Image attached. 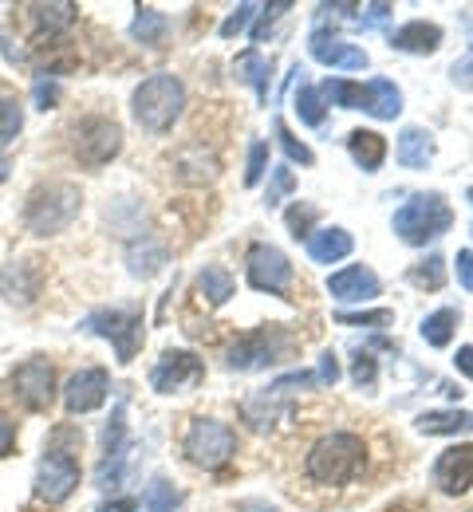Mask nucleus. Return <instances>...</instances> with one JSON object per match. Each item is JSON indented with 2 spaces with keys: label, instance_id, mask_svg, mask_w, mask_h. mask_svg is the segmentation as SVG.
<instances>
[{
  "label": "nucleus",
  "instance_id": "obj_15",
  "mask_svg": "<svg viewBox=\"0 0 473 512\" xmlns=\"http://www.w3.org/2000/svg\"><path fill=\"white\" fill-rule=\"evenodd\" d=\"M107 390H111V379L103 367H87L79 375H71L68 386H64V406L68 414H91L107 402Z\"/></svg>",
  "mask_w": 473,
  "mask_h": 512
},
{
  "label": "nucleus",
  "instance_id": "obj_11",
  "mask_svg": "<svg viewBox=\"0 0 473 512\" xmlns=\"http://www.w3.org/2000/svg\"><path fill=\"white\" fill-rule=\"evenodd\" d=\"M75 485H79L75 457L64 453V449H48V457L36 469V497L48 501V505H60V501H68L71 493H75Z\"/></svg>",
  "mask_w": 473,
  "mask_h": 512
},
{
  "label": "nucleus",
  "instance_id": "obj_10",
  "mask_svg": "<svg viewBox=\"0 0 473 512\" xmlns=\"http://www.w3.org/2000/svg\"><path fill=\"white\" fill-rule=\"evenodd\" d=\"M312 383H316V375L296 371V375H288V379H276L272 386L257 390V394L245 402V422H249L253 430H269L272 422L288 410V394H292V386H312Z\"/></svg>",
  "mask_w": 473,
  "mask_h": 512
},
{
  "label": "nucleus",
  "instance_id": "obj_6",
  "mask_svg": "<svg viewBox=\"0 0 473 512\" xmlns=\"http://www.w3.org/2000/svg\"><path fill=\"white\" fill-rule=\"evenodd\" d=\"M288 347H292L288 331H280V327H257V331L241 335L229 347V367L233 371H261V367L280 363L288 355Z\"/></svg>",
  "mask_w": 473,
  "mask_h": 512
},
{
  "label": "nucleus",
  "instance_id": "obj_43",
  "mask_svg": "<svg viewBox=\"0 0 473 512\" xmlns=\"http://www.w3.org/2000/svg\"><path fill=\"white\" fill-rule=\"evenodd\" d=\"M351 379L359 386H375V359L371 355H355L351 363Z\"/></svg>",
  "mask_w": 473,
  "mask_h": 512
},
{
  "label": "nucleus",
  "instance_id": "obj_5",
  "mask_svg": "<svg viewBox=\"0 0 473 512\" xmlns=\"http://www.w3.org/2000/svg\"><path fill=\"white\" fill-rule=\"evenodd\" d=\"M83 331L111 339L119 363H131L142 343V308H99L83 320Z\"/></svg>",
  "mask_w": 473,
  "mask_h": 512
},
{
  "label": "nucleus",
  "instance_id": "obj_13",
  "mask_svg": "<svg viewBox=\"0 0 473 512\" xmlns=\"http://www.w3.org/2000/svg\"><path fill=\"white\" fill-rule=\"evenodd\" d=\"M249 284H253L257 292L284 296L288 284H292V264H288V256L280 253L276 245H253V249H249Z\"/></svg>",
  "mask_w": 473,
  "mask_h": 512
},
{
  "label": "nucleus",
  "instance_id": "obj_17",
  "mask_svg": "<svg viewBox=\"0 0 473 512\" xmlns=\"http://www.w3.org/2000/svg\"><path fill=\"white\" fill-rule=\"evenodd\" d=\"M40 268H36V260H12V264H4V272H0V296L8 300V304H16V308H28L36 296H40Z\"/></svg>",
  "mask_w": 473,
  "mask_h": 512
},
{
  "label": "nucleus",
  "instance_id": "obj_55",
  "mask_svg": "<svg viewBox=\"0 0 473 512\" xmlns=\"http://www.w3.org/2000/svg\"><path fill=\"white\" fill-rule=\"evenodd\" d=\"M466 197H470V201H473V186H470V193H466Z\"/></svg>",
  "mask_w": 473,
  "mask_h": 512
},
{
  "label": "nucleus",
  "instance_id": "obj_8",
  "mask_svg": "<svg viewBox=\"0 0 473 512\" xmlns=\"http://www.w3.org/2000/svg\"><path fill=\"white\" fill-rule=\"evenodd\" d=\"M71 150H75V158L83 162V166H107L119 150H123V130L119 123H111V119H83L79 127H75V142H71Z\"/></svg>",
  "mask_w": 473,
  "mask_h": 512
},
{
  "label": "nucleus",
  "instance_id": "obj_36",
  "mask_svg": "<svg viewBox=\"0 0 473 512\" xmlns=\"http://www.w3.org/2000/svg\"><path fill=\"white\" fill-rule=\"evenodd\" d=\"M276 138H280V150L288 154V162H300V166H312L316 158H312V150L292 134V130L284 127V123H276Z\"/></svg>",
  "mask_w": 473,
  "mask_h": 512
},
{
  "label": "nucleus",
  "instance_id": "obj_9",
  "mask_svg": "<svg viewBox=\"0 0 473 512\" xmlns=\"http://www.w3.org/2000/svg\"><path fill=\"white\" fill-rule=\"evenodd\" d=\"M12 394H16L20 406L32 410V414L48 410L52 398H56V371H52V363H48V359H28V363H20V367L12 371Z\"/></svg>",
  "mask_w": 473,
  "mask_h": 512
},
{
  "label": "nucleus",
  "instance_id": "obj_44",
  "mask_svg": "<svg viewBox=\"0 0 473 512\" xmlns=\"http://www.w3.org/2000/svg\"><path fill=\"white\" fill-rule=\"evenodd\" d=\"M336 379H339V363H336V355L328 351V355H320V371H316V383L332 386Z\"/></svg>",
  "mask_w": 473,
  "mask_h": 512
},
{
  "label": "nucleus",
  "instance_id": "obj_51",
  "mask_svg": "<svg viewBox=\"0 0 473 512\" xmlns=\"http://www.w3.org/2000/svg\"><path fill=\"white\" fill-rule=\"evenodd\" d=\"M36 99H40V107L48 111V103H56V87H52V83H36Z\"/></svg>",
  "mask_w": 473,
  "mask_h": 512
},
{
  "label": "nucleus",
  "instance_id": "obj_27",
  "mask_svg": "<svg viewBox=\"0 0 473 512\" xmlns=\"http://www.w3.org/2000/svg\"><path fill=\"white\" fill-rule=\"evenodd\" d=\"M269 71H272V64L261 52H245V56L237 60V79H241V83H253L261 99H269Z\"/></svg>",
  "mask_w": 473,
  "mask_h": 512
},
{
  "label": "nucleus",
  "instance_id": "obj_19",
  "mask_svg": "<svg viewBox=\"0 0 473 512\" xmlns=\"http://www.w3.org/2000/svg\"><path fill=\"white\" fill-rule=\"evenodd\" d=\"M328 292L336 300H371V296H379V276L363 264H351L328 280Z\"/></svg>",
  "mask_w": 473,
  "mask_h": 512
},
{
  "label": "nucleus",
  "instance_id": "obj_29",
  "mask_svg": "<svg viewBox=\"0 0 473 512\" xmlns=\"http://www.w3.org/2000/svg\"><path fill=\"white\" fill-rule=\"evenodd\" d=\"M454 327H458V312L454 308H442V312H434V316L422 320V339L430 347H446L454 339Z\"/></svg>",
  "mask_w": 473,
  "mask_h": 512
},
{
  "label": "nucleus",
  "instance_id": "obj_47",
  "mask_svg": "<svg viewBox=\"0 0 473 512\" xmlns=\"http://www.w3.org/2000/svg\"><path fill=\"white\" fill-rule=\"evenodd\" d=\"M458 280H462V288H470L473 292V253L470 249L458 253Z\"/></svg>",
  "mask_w": 473,
  "mask_h": 512
},
{
  "label": "nucleus",
  "instance_id": "obj_34",
  "mask_svg": "<svg viewBox=\"0 0 473 512\" xmlns=\"http://www.w3.org/2000/svg\"><path fill=\"white\" fill-rule=\"evenodd\" d=\"M410 284H418V288H442L446 284V260L442 256H426L422 264H414L410 268Z\"/></svg>",
  "mask_w": 473,
  "mask_h": 512
},
{
  "label": "nucleus",
  "instance_id": "obj_32",
  "mask_svg": "<svg viewBox=\"0 0 473 512\" xmlns=\"http://www.w3.org/2000/svg\"><path fill=\"white\" fill-rule=\"evenodd\" d=\"M71 20H75V4H40L36 8V28L48 32V36L71 28Z\"/></svg>",
  "mask_w": 473,
  "mask_h": 512
},
{
  "label": "nucleus",
  "instance_id": "obj_42",
  "mask_svg": "<svg viewBox=\"0 0 473 512\" xmlns=\"http://www.w3.org/2000/svg\"><path fill=\"white\" fill-rule=\"evenodd\" d=\"M253 12H257L253 4H241V8H237V12H233V16L225 20V24H221V36L229 40V36H237V32H245V24H249V16H253Z\"/></svg>",
  "mask_w": 473,
  "mask_h": 512
},
{
  "label": "nucleus",
  "instance_id": "obj_40",
  "mask_svg": "<svg viewBox=\"0 0 473 512\" xmlns=\"http://www.w3.org/2000/svg\"><path fill=\"white\" fill-rule=\"evenodd\" d=\"M292 186H296L292 170H288V166H276V170H272V186H269V197H265V201H269V205H276L284 193H292Z\"/></svg>",
  "mask_w": 473,
  "mask_h": 512
},
{
  "label": "nucleus",
  "instance_id": "obj_25",
  "mask_svg": "<svg viewBox=\"0 0 473 512\" xmlns=\"http://www.w3.org/2000/svg\"><path fill=\"white\" fill-rule=\"evenodd\" d=\"M127 264H131L135 276L150 280V276L166 264V245H162L158 237H142V241H135V245L127 249Z\"/></svg>",
  "mask_w": 473,
  "mask_h": 512
},
{
  "label": "nucleus",
  "instance_id": "obj_52",
  "mask_svg": "<svg viewBox=\"0 0 473 512\" xmlns=\"http://www.w3.org/2000/svg\"><path fill=\"white\" fill-rule=\"evenodd\" d=\"M241 512H280V509H272L269 501H245V505H241Z\"/></svg>",
  "mask_w": 473,
  "mask_h": 512
},
{
  "label": "nucleus",
  "instance_id": "obj_18",
  "mask_svg": "<svg viewBox=\"0 0 473 512\" xmlns=\"http://www.w3.org/2000/svg\"><path fill=\"white\" fill-rule=\"evenodd\" d=\"M312 56L320 64L339 67V71H363L367 67V52L363 48H355V44H347L339 36H328V32H316L312 36Z\"/></svg>",
  "mask_w": 473,
  "mask_h": 512
},
{
  "label": "nucleus",
  "instance_id": "obj_41",
  "mask_svg": "<svg viewBox=\"0 0 473 512\" xmlns=\"http://www.w3.org/2000/svg\"><path fill=\"white\" fill-rule=\"evenodd\" d=\"M312 221H316V209H312V205H292V209H288V229H292V237L308 233Z\"/></svg>",
  "mask_w": 473,
  "mask_h": 512
},
{
  "label": "nucleus",
  "instance_id": "obj_38",
  "mask_svg": "<svg viewBox=\"0 0 473 512\" xmlns=\"http://www.w3.org/2000/svg\"><path fill=\"white\" fill-rule=\"evenodd\" d=\"M265 170H269V142H253L249 146V170H245V186H257L261 178H265Z\"/></svg>",
  "mask_w": 473,
  "mask_h": 512
},
{
  "label": "nucleus",
  "instance_id": "obj_46",
  "mask_svg": "<svg viewBox=\"0 0 473 512\" xmlns=\"http://www.w3.org/2000/svg\"><path fill=\"white\" fill-rule=\"evenodd\" d=\"M450 75H454V83H458V87H473V48L466 52V60H462V64H454Z\"/></svg>",
  "mask_w": 473,
  "mask_h": 512
},
{
  "label": "nucleus",
  "instance_id": "obj_14",
  "mask_svg": "<svg viewBox=\"0 0 473 512\" xmlns=\"http://www.w3.org/2000/svg\"><path fill=\"white\" fill-rule=\"evenodd\" d=\"M123 465H127V418H123V402H119L107 430H103V457H99L95 481L103 489H115L123 481Z\"/></svg>",
  "mask_w": 473,
  "mask_h": 512
},
{
  "label": "nucleus",
  "instance_id": "obj_7",
  "mask_svg": "<svg viewBox=\"0 0 473 512\" xmlns=\"http://www.w3.org/2000/svg\"><path fill=\"white\" fill-rule=\"evenodd\" d=\"M186 453H190V461L202 465V469H221V465H229V457L237 453V438H233V430H229L225 422L198 418V422L190 426V434H186Z\"/></svg>",
  "mask_w": 473,
  "mask_h": 512
},
{
  "label": "nucleus",
  "instance_id": "obj_16",
  "mask_svg": "<svg viewBox=\"0 0 473 512\" xmlns=\"http://www.w3.org/2000/svg\"><path fill=\"white\" fill-rule=\"evenodd\" d=\"M434 485L450 497L466 493L473 485V446H450L438 461H434Z\"/></svg>",
  "mask_w": 473,
  "mask_h": 512
},
{
  "label": "nucleus",
  "instance_id": "obj_21",
  "mask_svg": "<svg viewBox=\"0 0 473 512\" xmlns=\"http://www.w3.org/2000/svg\"><path fill=\"white\" fill-rule=\"evenodd\" d=\"M363 111L375 119H399L403 115V95L391 79H371L363 87Z\"/></svg>",
  "mask_w": 473,
  "mask_h": 512
},
{
  "label": "nucleus",
  "instance_id": "obj_3",
  "mask_svg": "<svg viewBox=\"0 0 473 512\" xmlns=\"http://www.w3.org/2000/svg\"><path fill=\"white\" fill-rule=\"evenodd\" d=\"M79 190L71 182H52V186H40V190L28 197L24 205V221L36 237H52V233H64L71 221L79 217Z\"/></svg>",
  "mask_w": 473,
  "mask_h": 512
},
{
  "label": "nucleus",
  "instance_id": "obj_2",
  "mask_svg": "<svg viewBox=\"0 0 473 512\" xmlns=\"http://www.w3.org/2000/svg\"><path fill=\"white\" fill-rule=\"evenodd\" d=\"M182 107H186V87H182V79H174V75H150V79L138 83L135 119L146 130H154V134L170 130L178 123Z\"/></svg>",
  "mask_w": 473,
  "mask_h": 512
},
{
  "label": "nucleus",
  "instance_id": "obj_53",
  "mask_svg": "<svg viewBox=\"0 0 473 512\" xmlns=\"http://www.w3.org/2000/svg\"><path fill=\"white\" fill-rule=\"evenodd\" d=\"M135 509H138L135 501H115V505H103L99 512H135Z\"/></svg>",
  "mask_w": 473,
  "mask_h": 512
},
{
  "label": "nucleus",
  "instance_id": "obj_54",
  "mask_svg": "<svg viewBox=\"0 0 473 512\" xmlns=\"http://www.w3.org/2000/svg\"><path fill=\"white\" fill-rule=\"evenodd\" d=\"M8 170H12V166H8V154L0 150V186H4V178H8Z\"/></svg>",
  "mask_w": 473,
  "mask_h": 512
},
{
  "label": "nucleus",
  "instance_id": "obj_1",
  "mask_svg": "<svg viewBox=\"0 0 473 512\" xmlns=\"http://www.w3.org/2000/svg\"><path fill=\"white\" fill-rule=\"evenodd\" d=\"M367 461V446L355 434H328L308 453V477L320 485H343L351 481Z\"/></svg>",
  "mask_w": 473,
  "mask_h": 512
},
{
  "label": "nucleus",
  "instance_id": "obj_31",
  "mask_svg": "<svg viewBox=\"0 0 473 512\" xmlns=\"http://www.w3.org/2000/svg\"><path fill=\"white\" fill-rule=\"evenodd\" d=\"M296 115L308 127H324V95L312 83H300V91H296Z\"/></svg>",
  "mask_w": 473,
  "mask_h": 512
},
{
  "label": "nucleus",
  "instance_id": "obj_26",
  "mask_svg": "<svg viewBox=\"0 0 473 512\" xmlns=\"http://www.w3.org/2000/svg\"><path fill=\"white\" fill-rule=\"evenodd\" d=\"M418 430L422 434H466L473 430V414L470 410H430L418 418Z\"/></svg>",
  "mask_w": 473,
  "mask_h": 512
},
{
  "label": "nucleus",
  "instance_id": "obj_24",
  "mask_svg": "<svg viewBox=\"0 0 473 512\" xmlns=\"http://www.w3.org/2000/svg\"><path fill=\"white\" fill-rule=\"evenodd\" d=\"M434 158V134L422 127H406L399 134V162L406 170H426Z\"/></svg>",
  "mask_w": 473,
  "mask_h": 512
},
{
  "label": "nucleus",
  "instance_id": "obj_4",
  "mask_svg": "<svg viewBox=\"0 0 473 512\" xmlns=\"http://www.w3.org/2000/svg\"><path fill=\"white\" fill-rule=\"evenodd\" d=\"M450 225H454V213H450L442 193H414L403 209L395 213V233L403 237L406 245L438 241Z\"/></svg>",
  "mask_w": 473,
  "mask_h": 512
},
{
  "label": "nucleus",
  "instance_id": "obj_28",
  "mask_svg": "<svg viewBox=\"0 0 473 512\" xmlns=\"http://www.w3.org/2000/svg\"><path fill=\"white\" fill-rule=\"evenodd\" d=\"M198 292H202L213 308H221V304L233 296V276H229L225 268L213 264V268H205L202 276H198Z\"/></svg>",
  "mask_w": 473,
  "mask_h": 512
},
{
  "label": "nucleus",
  "instance_id": "obj_35",
  "mask_svg": "<svg viewBox=\"0 0 473 512\" xmlns=\"http://www.w3.org/2000/svg\"><path fill=\"white\" fill-rule=\"evenodd\" d=\"M146 512H174L178 509V493H174V485L166 481V477H154L150 485H146Z\"/></svg>",
  "mask_w": 473,
  "mask_h": 512
},
{
  "label": "nucleus",
  "instance_id": "obj_20",
  "mask_svg": "<svg viewBox=\"0 0 473 512\" xmlns=\"http://www.w3.org/2000/svg\"><path fill=\"white\" fill-rule=\"evenodd\" d=\"M391 48H399L406 56H430V52L442 48V28L438 24H426V20H410V24H403L391 36Z\"/></svg>",
  "mask_w": 473,
  "mask_h": 512
},
{
  "label": "nucleus",
  "instance_id": "obj_49",
  "mask_svg": "<svg viewBox=\"0 0 473 512\" xmlns=\"http://www.w3.org/2000/svg\"><path fill=\"white\" fill-rule=\"evenodd\" d=\"M12 446H16V426L0 414V457H4V453H12Z\"/></svg>",
  "mask_w": 473,
  "mask_h": 512
},
{
  "label": "nucleus",
  "instance_id": "obj_39",
  "mask_svg": "<svg viewBox=\"0 0 473 512\" xmlns=\"http://www.w3.org/2000/svg\"><path fill=\"white\" fill-rule=\"evenodd\" d=\"M336 320L351 323V327H387L395 320V312H387V308H379V312H339Z\"/></svg>",
  "mask_w": 473,
  "mask_h": 512
},
{
  "label": "nucleus",
  "instance_id": "obj_37",
  "mask_svg": "<svg viewBox=\"0 0 473 512\" xmlns=\"http://www.w3.org/2000/svg\"><path fill=\"white\" fill-rule=\"evenodd\" d=\"M20 127H24V111H20V103H16V99H0V142L16 138Z\"/></svg>",
  "mask_w": 473,
  "mask_h": 512
},
{
  "label": "nucleus",
  "instance_id": "obj_50",
  "mask_svg": "<svg viewBox=\"0 0 473 512\" xmlns=\"http://www.w3.org/2000/svg\"><path fill=\"white\" fill-rule=\"evenodd\" d=\"M458 371L473 379V347H458Z\"/></svg>",
  "mask_w": 473,
  "mask_h": 512
},
{
  "label": "nucleus",
  "instance_id": "obj_30",
  "mask_svg": "<svg viewBox=\"0 0 473 512\" xmlns=\"http://www.w3.org/2000/svg\"><path fill=\"white\" fill-rule=\"evenodd\" d=\"M131 32H135V40L150 44V48H158V44H162V36H166V16H162L158 8H138Z\"/></svg>",
  "mask_w": 473,
  "mask_h": 512
},
{
  "label": "nucleus",
  "instance_id": "obj_23",
  "mask_svg": "<svg viewBox=\"0 0 473 512\" xmlns=\"http://www.w3.org/2000/svg\"><path fill=\"white\" fill-rule=\"evenodd\" d=\"M347 150H351V158L363 166V174H375V170L383 166V158H387V142H383V134H375V130H351V134H347Z\"/></svg>",
  "mask_w": 473,
  "mask_h": 512
},
{
  "label": "nucleus",
  "instance_id": "obj_48",
  "mask_svg": "<svg viewBox=\"0 0 473 512\" xmlns=\"http://www.w3.org/2000/svg\"><path fill=\"white\" fill-rule=\"evenodd\" d=\"M363 12H367V16H359V24H367V28H375V24H383V20H387V12H391V4H367Z\"/></svg>",
  "mask_w": 473,
  "mask_h": 512
},
{
  "label": "nucleus",
  "instance_id": "obj_12",
  "mask_svg": "<svg viewBox=\"0 0 473 512\" xmlns=\"http://www.w3.org/2000/svg\"><path fill=\"white\" fill-rule=\"evenodd\" d=\"M205 379V363L194 351H166L158 367L150 371V386L158 394H178L186 386H198Z\"/></svg>",
  "mask_w": 473,
  "mask_h": 512
},
{
  "label": "nucleus",
  "instance_id": "obj_45",
  "mask_svg": "<svg viewBox=\"0 0 473 512\" xmlns=\"http://www.w3.org/2000/svg\"><path fill=\"white\" fill-rule=\"evenodd\" d=\"M284 8H288V0H276V4H269V8H265V16H261V24H257V32H253V40H265V32H269V24H272V20H276V16H280V12H284Z\"/></svg>",
  "mask_w": 473,
  "mask_h": 512
},
{
  "label": "nucleus",
  "instance_id": "obj_33",
  "mask_svg": "<svg viewBox=\"0 0 473 512\" xmlns=\"http://www.w3.org/2000/svg\"><path fill=\"white\" fill-rule=\"evenodd\" d=\"M324 99L332 107H347V111H363V87L347 83V79H328L324 83Z\"/></svg>",
  "mask_w": 473,
  "mask_h": 512
},
{
  "label": "nucleus",
  "instance_id": "obj_22",
  "mask_svg": "<svg viewBox=\"0 0 473 512\" xmlns=\"http://www.w3.org/2000/svg\"><path fill=\"white\" fill-rule=\"evenodd\" d=\"M355 249V241H351V233L347 229H316V233H308V256L312 260H320V264H336L343 256Z\"/></svg>",
  "mask_w": 473,
  "mask_h": 512
}]
</instances>
